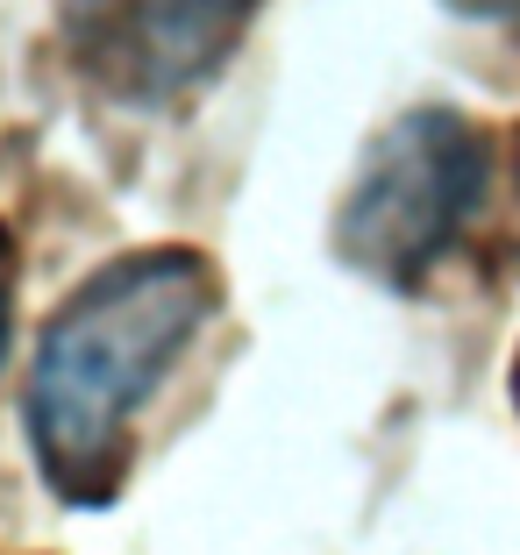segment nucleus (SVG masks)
<instances>
[{
    "instance_id": "1",
    "label": "nucleus",
    "mask_w": 520,
    "mask_h": 555,
    "mask_svg": "<svg viewBox=\"0 0 520 555\" xmlns=\"http://www.w3.org/2000/svg\"><path fill=\"white\" fill-rule=\"evenodd\" d=\"M221 313V263L193 243H150L86 271L36 335L22 427L72 513H107L136 470L143 413Z\"/></svg>"
},
{
    "instance_id": "2",
    "label": "nucleus",
    "mask_w": 520,
    "mask_h": 555,
    "mask_svg": "<svg viewBox=\"0 0 520 555\" xmlns=\"http://www.w3.org/2000/svg\"><path fill=\"white\" fill-rule=\"evenodd\" d=\"M492 185V135L456 107H407L371 135L335 207V257L371 285L414 293L464 243Z\"/></svg>"
},
{
    "instance_id": "3",
    "label": "nucleus",
    "mask_w": 520,
    "mask_h": 555,
    "mask_svg": "<svg viewBox=\"0 0 520 555\" xmlns=\"http://www.w3.org/2000/svg\"><path fill=\"white\" fill-rule=\"evenodd\" d=\"M264 0H65V50L93 93L172 107L207 86Z\"/></svg>"
},
{
    "instance_id": "4",
    "label": "nucleus",
    "mask_w": 520,
    "mask_h": 555,
    "mask_svg": "<svg viewBox=\"0 0 520 555\" xmlns=\"http://www.w3.org/2000/svg\"><path fill=\"white\" fill-rule=\"evenodd\" d=\"M15 285H22V249H15V229L0 221V363H8V343H15Z\"/></svg>"
},
{
    "instance_id": "5",
    "label": "nucleus",
    "mask_w": 520,
    "mask_h": 555,
    "mask_svg": "<svg viewBox=\"0 0 520 555\" xmlns=\"http://www.w3.org/2000/svg\"><path fill=\"white\" fill-rule=\"evenodd\" d=\"M442 8L464 15V22H485V29H499V36L520 43V0H442Z\"/></svg>"
},
{
    "instance_id": "6",
    "label": "nucleus",
    "mask_w": 520,
    "mask_h": 555,
    "mask_svg": "<svg viewBox=\"0 0 520 555\" xmlns=\"http://www.w3.org/2000/svg\"><path fill=\"white\" fill-rule=\"evenodd\" d=\"M513 413H520V349H513Z\"/></svg>"
}]
</instances>
